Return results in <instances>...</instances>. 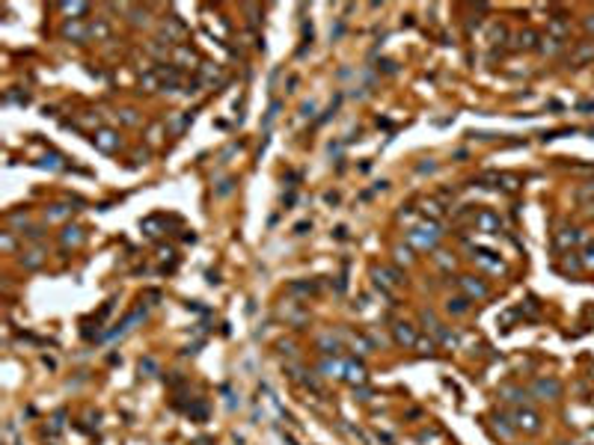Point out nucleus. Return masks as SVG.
Listing matches in <instances>:
<instances>
[{"label":"nucleus","mask_w":594,"mask_h":445,"mask_svg":"<svg viewBox=\"0 0 594 445\" xmlns=\"http://www.w3.org/2000/svg\"><path fill=\"white\" fill-rule=\"evenodd\" d=\"M437 238H440V232H437V226H422V229H413L410 232V240L416 243V246H422V249H428V246H434L437 243Z\"/></svg>","instance_id":"nucleus-1"},{"label":"nucleus","mask_w":594,"mask_h":445,"mask_svg":"<svg viewBox=\"0 0 594 445\" xmlns=\"http://www.w3.org/2000/svg\"><path fill=\"white\" fill-rule=\"evenodd\" d=\"M92 140H95V146H98L101 152H116V149H119V137H116L113 131H98Z\"/></svg>","instance_id":"nucleus-2"},{"label":"nucleus","mask_w":594,"mask_h":445,"mask_svg":"<svg viewBox=\"0 0 594 445\" xmlns=\"http://www.w3.org/2000/svg\"><path fill=\"white\" fill-rule=\"evenodd\" d=\"M475 226H481V229H488V232H496V229H499V217L490 214V211H481V214L475 217Z\"/></svg>","instance_id":"nucleus-3"},{"label":"nucleus","mask_w":594,"mask_h":445,"mask_svg":"<svg viewBox=\"0 0 594 445\" xmlns=\"http://www.w3.org/2000/svg\"><path fill=\"white\" fill-rule=\"evenodd\" d=\"M395 339L401 344H416V332L410 329V324H398L395 326Z\"/></svg>","instance_id":"nucleus-4"},{"label":"nucleus","mask_w":594,"mask_h":445,"mask_svg":"<svg viewBox=\"0 0 594 445\" xmlns=\"http://www.w3.org/2000/svg\"><path fill=\"white\" fill-rule=\"evenodd\" d=\"M517 425L526 430H538V415L535 412H517Z\"/></svg>","instance_id":"nucleus-5"},{"label":"nucleus","mask_w":594,"mask_h":445,"mask_svg":"<svg viewBox=\"0 0 594 445\" xmlns=\"http://www.w3.org/2000/svg\"><path fill=\"white\" fill-rule=\"evenodd\" d=\"M461 285H464V288H467V291H470L472 297H484V294H488V288H484L481 282H475V279H470V276H467V279H461Z\"/></svg>","instance_id":"nucleus-6"},{"label":"nucleus","mask_w":594,"mask_h":445,"mask_svg":"<svg viewBox=\"0 0 594 445\" xmlns=\"http://www.w3.org/2000/svg\"><path fill=\"white\" fill-rule=\"evenodd\" d=\"M63 9H66V12H74V15L87 12V6H80V3H63Z\"/></svg>","instance_id":"nucleus-7"},{"label":"nucleus","mask_w":594,"mask_h":445,"mask_svg":"<svg viewBox=\"0 0 594 445\" xmlns=\"http://www.w3.org/2000/svg\"><path fill=\"white\" fill-rule=\"evenodd\" d=\"M520 45H523V48H532V45H535V33H529V30L520 33Z\"/></svg>","instance_id":"nucleus-8"},{"label":"nucleus","mask_w":594,"mask_h":445,"mask_svg":"<svg viewBox=\"0 0 594 445\" xmlns=\"http://www.w3.org/2000/svg\"><path fill=\"white\" fill-rule=\"evenodd\" d=\"M564 27H568V24H564L561 18H556V21H553V33H556V36H564Z\"/></svg>","instance_id":"nucleus-9"},{"label":"nucleus","mask_w":594,"mask_h":445,"mask_svg":"<svg viewBox=\"0 0 594 445\" xmlns=\"http://www.w3.org/2000/svg\"><path fill=\"white\" fill-rule=\"evenodd\" d=\"M66 36H74V39H84V30H80V27H71V24H69V27H66Z\"/></svg>","instance_id":"nucleus-10"},{"label":"nucleus","mask_w":594,"mask_h":445,"mask_svg":"<svg viewBox=\"0 0 594 445\" xmlns=\"http://www.w3.org/2000/svg\"><path fill=\"white\" fill-rule=\"evenodd\" d=\"M585 30H588V33H594V15L585 18Z\"/></svg>","instance_id":"nucleus-11"},{"label":"nucleus","mask_w":594,"mask_h":445,"mask_svg":"<svg viewBox=\"0 0 594 445\" xmlns=\"http://www.w3.org/2000/svg\"><path fill=\"white\" fill-rule=\"evenodd\" d=\"M585 264H594V246H588V253H585Z\"/></svg>","instance_id":"nucleus-12"}]
</instances>
